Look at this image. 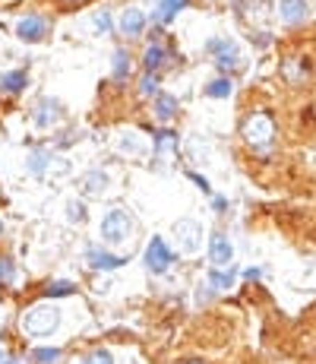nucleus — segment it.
<instances>
[{
	"mask_svg": "<svg viewBox=\"0 0 316 364\" xmlns=\"http://www.w3.org/2000/svg\"><path fill=\"white\" fill-rule=\"evenodd\" d=\"M19 326H22L26 336H51V333L61 326V310H57L48 298V304H35V308H29L26 314H22Z\"/></svg>",
	"mask_w": 316,
	"mask_h": 364,
	"instance_id": "1",
	"label": "nucleus"
},
{
	"mask_svg": "<svg viewBox=\"0 0 316 364\" xmlns=\"http://www.w3.org/2000/svg\"><path fill=\"white\" fill-rule=\"evenodd\" d=\"M136 232V222L127 209H111L102 219V241L104 244H127Z\"/></svg>",
	"mask_w": 316,
	"mask_h": 364,
	"instance_id": "2",
	"label": "nucleus"
},
{
	"mask_svg": "<svg viewBox=\"0 0 316 364\" xmlns=\"http://www.w3.org/2000/svg\"><path fill=\"white\" fill-rule=\"evenodd\" d=\"M244 137H247L250 146H269L275 137V124L269 114H253L247 117V124H244Z\"/></svg>",
	"mask_w": 316,
	"mask_h": 364,
	"instance_id": "3",
	"label": "nucleus"
},
{
	"mask_svg": "<svg viewBox=\"0 0 316 364\" xmlns=\"http://www.w3.org/2000/svg\"><path fill=\"white\" fill-rule=\"evenodd\" d=\"M171 263H174V254L168 250V244L161 238H152L149 248H145V266H149V273L161 275V273H168Z\"/></svg>",
	"mask_w": 316,
	"mask_h": 364,
	"instance_id": "4",
	"label": "nucleus"
},
{
	"mask_svg": "<svg viewBox=\"0 0 316 364\" xmlns=\"http://www.w3.org/2000/svg\"><path fill=\"white\" fill-rule=\"evenodd\" d=\"M174 234H177V244H180V250H184V254H196V250H200L203 228L196 225V222H190V219L174 222Z\"/></svg>",
	"mask_w": 316,
	"mask_h": 364,
	"instance_id": "5",
	"label": "nucleus"
},
{
	"mask_svg": "<svg viewBox=\"0 0 316 364\" xmlns=\"http://www.w3.org/2000/svg\"><path fill=\"white\" fill-rule=\"evenodd\" d=\"M16 35H19V42L26 45H35V42H42L45 35H48V20L45 16H22L19 22H16Z\"/></svg>",
	"mask_w": 316,
	"mask_h": 364,
	"instance_id": "6",
	"label": "nucleus"
},
{
	"mask_svg": "<svg viewBox=\"0 0 316 364\" xmlns=\"http://www.w3.org/2000/svg\"><path fill=\"white\" fill-rule=\"evenodd\" d=\"M76 187H79V193H83L86 199H102L104 197V190L111 187V178H108V172H86L83 178L76 181Z\"/></svg>",
	"mask_w": 316,
	"mask_h": 364,
	"instance_id": "7",
	"label": "nucleus"
},
{
	"mask_svg": "<svg viewBox=\"0 0 316 364\" xmlns=\"http://www.w3.org/2000/svg\"><path fill=\"white\" fill-rule=\"evenodd\" d=\"M209 260H212V266H231L234 248H231V241H228V234L215 232L209 238Z\"/></svg>",
	"mask_w": 316,
	"mask_h": 364,
	"instance_id": "8",
	"label": "nucleus"
},
{
	"mask_svg": "<svg viewBox=\"0 0 316 364\" xmlns=\"http://www.w3.org/2000/svg\"><path fill=\"white\" fill-rule=\"evenodd\" d=\"M206 48L215 54V63H219L221 70L237 67V45H234L231 38H212V42L206 45Z\"/></svg>",
	"mask_w": 316,
	"mask_h": 364,
	"instance_id": "9",
	"label": "nucleus"
},
{
	"mask_svg": "<svg viewBox=\"0 0 316 364\" xmlns=\"http://www.w3.org/2000/svg\"><path fill=\"white\" fill-rule=\"evenodd\" d=\"M278 16L288 26H301L310 20V3L307 0H278Z\"/></svg>",
	"mask_w": 316,
	"mask_h": 364,
	"instance_id": "10",
	"label": "nucleus"
},
{
	"mask_svg": "<svg viewBox=\"0 0 316 364\" xmlns=\"http://www.w3.org/2000/svg\"><path fill=\"white\" fill-rule=\"evenodd\" d=\"M86 263H89L92 269H102V273H111V269H120V266H124L127 257H117V254H108V250L92 248L89 254H86Z\"/></svg>",
	"mask_w": 316,
	"mask_h": 364,
	"instance_id": "11",
	"label": "nucleus"
},
{
	"mask_svg": "<svg viewBox=\"0 0 316 364\" xmlns=\"http://www.w3.org/2000/svg\"><path fill=\"white\" fill-rule=\"evenodd\" d=\"M145 29V13L136 7H127L124 13H120V32L127 35V38H139Z\"/></svg>",
	"mask_w": 316,
	"mask_h": 364,
	"instance_id": "12",
	"label": "nucleus"
},
{
	"mask_svg": "<svg viewBox=\"0 0 316 364\" xmlns=\"http://www.w3.org/2000/svg\"><path fill=\"white\" fill-rule=\"evenodd\" d=\"M32 121H35L38 127H51V124H57V121H61V105H57L54 98H42V102L35 105Z\"/></svg>",
	"mask_w": 316,
	"mask_h": 364,
	"instance_id": "13",
	"label": "nucleus"
},
{
	"mask_svg": "<svg viewBox=\"0 0 316 364\" xmlns=\"http://www.w3.org/2000/svg\"><path fill=\"white\" fill-rule=\"evenodd\" d=\"M206 282H209V289L212 291H228L234 285V269L231 266H212L206 275Z\"/></svg>",
	"mask_w": 316,
	"mask_h": 364,
	"instance_id": "14",
	"label": "nucleus"
},
{
	"mask_svg": "<svg viewBox=\"0 0 316 364\" xmlns=\"http://www.w3.org/2000/svg\"><path fill=\"white\" fill-rule=\"evenodd\" d=\"M155 117L161 121V124L174 121V117H177V98L165 96V92H158V96H155Z\"/></svg>",
	"mask_w": 316,
	"mask_h": 364,
	"instance_id": "15",
	"label": "nucleus"
},
{
	"mask_svg": "<svg viewBox=\"0 0 316 364\" xmlns=\"http://www.w3.org/2000/svg\"><path fill=\"white\" fill-rule=\"evenodd\" d=\"M130 70H133V63H130V54H127V48H117V51H114V63H111L114 83H127Z\"/></svg>",
	"mask_w": 316,
	"mask_h": 364,
	"instance_id": "16",
	"label": "nucleus"
},
{
	"mask_svg": "<svg viewBox=\"0 0 316 364\" xmlns=\"http://www.w3.org/2000/svg\"><path fill=\"white\" fill-rule=\"evenodd\" d=\"M26 83H29L26 70H10V73L0 76V89H3V92H13V96L26 89Z\"/></svg>",
	"mask_w": 316,
	"mask_h": 364,
	"instance_id": "17",
	"label": "nucleus"
},
{
	"mask_svg": "<svg viewBox=\"0 0 316 364\" xmlns=\"http://www.w3.org/2000/svg\"><path fill=\"white\" fill-rule=\"evenodd\" d=\"M152 146H155V156L161 158L165 152H174V149H177V133H171V130L152 133Z\"/></svg>",
	"mask_w": 316,
	"mask_h": 364,
	"instance_id": "18",
	"label": "nucleus"
},
{
	"mask_svg": "<svg viewBox=\"0 0 316 364\" xmlns=\"http://www.w3.org/2000/svg\"><path fill=\"white\" fill-rule=\"evenodd\" d=\"M168 57H171V54H168V48H161L158 42H152L149 48H145V54H143V63H145V70H158L161 63L168 61Z\"/></svg>",
	"mask_w": 316,
	"mask_h": 364,
	"instance_id": "19",
	"label": "nucleus"
},
{
	"mask_svg": "<svg viewBox=\"0 0 316 364\" xmlns=\"http://www.w3.org/2000/svg\"><path fill=\"white\" fill-rule=\"evenodd\" d=\"M187 3H190V0H161V7H158L155 20L158 22H171L180 10H187Z\"/></svg>",
	"mask_w": 316,
	"mask_h": 364,
	"instance_id": "20",
	"label": "nucleus"
},
{
	"mask_svg": "<svg viewBox=\"0 0 316 364\" xmlns=\"http://www.w3.org/2000/svg\"><path fill=\"white\" fill-rule=\"evenodd\" d=\"M63 351L61 349H51V345H42V349L32 351V364H61Z\"/></svg>",
	"mask_w": 316,
	"mask_h": 364,
	"instance_id": "21",
	"label": "nucleus"
},
{
	"mask_svg": "<svg viewBox=\"0 0 316 364\" xmlns=\"http://www.w3.org/2000/svg\"><path fill=\"white\" fill-rule=\"evenodd\" d=\"M231 89H234L231 79H215V83L206 86V96L209 98H228V96H231Z\"/></svg>",
	"mask_w": 316,
	"mask_h": 364,
	"instance_id": "22",
	"label": "nucleus"
},
{
	"mask_svg": "<svg viewBox=\"0 0 316 364\" xmlns=\"http://www.w3.org/2000/svg\"><path fill=\"white\" fill-rule=\"evenodd\" d=\"M73 282H51L48 289H45V295L48 298H67V295H73Z\"/></svg>",
	"mask_w": 316,
	"mask_h": 364,
	"instance_id": "23",
	"label": "nucleus"
},
{
	"mask_svg": "<svg viewBox=\"0 0 316 364\" xmlns=\"http://www.w3.org/2000/svg\"><path fill=\"white\" fill-rule=\"evenodd\" d=\"M139 92H143V96H158V76H155V70H145V76L139 79Z\"/></svg>",
	"mask_w": 316,
	"mask_h": 364,
	"instance_id": "24",
	"label": "nucleus"
},
{
	"mask_svg": "<svg viewBox=\"0 0 316 364\" xmlns=\"http://www.w3.org/2000/svg\"><path fill=\"white\" fill-rule=\"evenodd\" d=\"M45 162H48V152L35 149L32 158H29V172H32V174H45Z\"/></svg>",
	"mask_w": 316,
	"mask_h": 364,
	"instance_id": "25",
	"label": "nucleus"
},
{
	"mask_svg": "<svg viewBox=\"0 0 316 364\" xmlns=\"http://www.w3.org/2000/svg\"><path fill=\"white\" fill-rule=\"evenodd\" d=\"M67 219L76 222V225H83V222H86V206H83V203L70 199V203H67Z\"/></svg>",
	"mask_w": 316,
	"mask_h": 364,
	"instance_id": "26",
	"label": "nucleus"
},
{
	"mask_svg": "<svg viewBox=\"0 0 316 364\" xmlns=\"http://www.w3.org/2000/svg\"><path fill=\"white\" fill-rule=\"evenodd\" d=\"M95 32L98 35H111V29H114V22H111V16H108V10H102V13H95Z\"/></svg>",
	"mask_w": 316,
	"mask_h": 364,
	"instance_id": "27",
	"label": "nucleus"
},
{
	"mask_svg": "<svg viewBox=\"0 0 316 364\" xmlns=\"http://www.w3.org/2000/svg\"><path fill=\"white\" fill-rule=\"evenodd\" d=\"M83 364H114V358H111V351L108 349H95L92 355H86V361Z\"/></svg>",
	"mask_w": 316,
	"mask_h": 364,
	"instance_id": "28",
	"label": "nucleus"
},
{
	"mask_svg": "<svg viewBox=\"0 0 316 364\" xmlns=\"http://www.w3.org/2000/svg\"><path fill=\"white\" fill-rule=\"evenodd\" d=\"M133 133H127L124 139H120V149L124 152H133V156H143V143H136V139H130Z\"/></svg>",
	"mask_w": 316,
	"mask_h": 364,
	"instance_id": "29",
	"label": "nucleus"
},
{
	"mask_svg": "<svg viewBox=\"0 0 316 364\" xmlns=\"http://www.w3.org/2000/svg\"><path fill=\"white\" fill-rule=\"evenodd\" d=\"M0 279H3V282H13V260H7V257L0 260Z\"/></svg>",
	"mask_w": 316,
	"mask_h": 364,
	"instance_id": "30",
	"label": "nucleus"
},
{
	"mask_svg": "<svg viewBox=\"0 0 316 364\" xmlns=\"http://www.w3.org/2000/svg\"><path fill=\"white\" fill-rule=\"evenodd\" d=\"M190 181H193V184H196V187H200V190H203V193H212V187H209V181H206V178H203V174H196V172H190Z\"/></svg>",
	"mask_w": 316,
	"mask_h": 364,
	"instance_id": "31",
	"label": "nucleus"
},
{
	"mask_svg": "<svg viewBox=\"0 0 316 364\" xmlns=\"http://www.w3.org/2000/svg\"><path fill=\"white\" fill-rule=\"evenodd\" d=\"M10 361H13V358H10L7 351H0V364H10Z\"/></svg>",
	"mask_w": 316,
	"mask_h": 364,
	"instance_id": "32",
	"label": "nucleus"
},
{
	"mask_svg": "<svg viewBox=\"0 0 316 364\" xmlns=\"http://www.w3.org/2000/svg\"><path fill=\"white\" fill-rule=\"evenodd\" d=\"M61 3H86V0H61Z\"/></svg>",
	"mask_w": 316,
	"mask_h": 364,
	"instance_id": "33",
	"label": "nucleus"
},
{
	"mask_svg": "<svg viewBox=\"0 0 316 364\" xmlns=\"http://www.w3.org/2000/svg\"><path fill=\"white\" fill-rule=\"evenodd\" d=\"M184 364H203V361H184Z\"/></svg>",
	"mask_w": 316,
	"mask_h": 364,
	"instance_id": "34",
	"label": "nucleus"
}]
</instances>
